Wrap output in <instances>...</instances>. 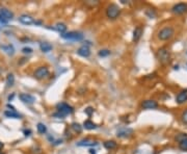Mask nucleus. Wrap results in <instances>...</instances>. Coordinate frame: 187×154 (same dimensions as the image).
I'll return each mask as SVG.
<instances>
[{
	"mask_svg": "<svg viewBox=\"0 0 187 154\" xmlns=\"http://www.w3.org/2000/svg\"><path fill=\"white\" fill-rule=\"evenodd\" d=\"M56 108H57V113H54V117H58V118H65L67 115H71V113L74 111V108H73L71 105H69L68 103H58L56 105Z\"/></svg>",
	"mask_w": 187,
	"mask_h": 154,
	"instance_id": "f257e3e1",
	"label": "nucleus"
},
{
	"mask_svg": "<svg viewBox=\"0 0 187 154\" xmlns=\"http://www.w3.org/2000/svg\"><path fill=\"white\" fill-rule=\"evenodd\" d=\"M174 35H175V29L172 26H165L158 31L157 37L160 41H169L174 37Z\"/></svg>",
	"mask_w": 187,
	"mask_h": 154,
	"instance_id": "f03ea898",
	"label": "nucleus"
},
{
	"mask_svg": "<svg viewBox=\"0 0 187 154\" xmlns=\"http://www.w3.org/2000/svg\"><path fill=\"white\" fill-rule=\"evenodd\" d=\"M157 58L162 65H167L171 60V52L167 47H162L157 51Z\"/></svg>",
	"mask_w": 187,
	"mask_h": 154,
	"instance_id": "7ed1b4c3",
	"label": "nucleus"
},
{
	"mask_svg": "<svg viewBox=\"0 0 187 154\" xmlns=\"http://www.w3.org/2000/svg\"><path fill=\"white\" fill-rule=\"evenodd\" d=\"M120 14H121V8L119 7V5H117L114 3H111L107 6L106 8L107 18L111 19V20H114V19H117L120 16Z\"/></svg>",
	"mask_w": 187,
	"mask_h": 154,
	"instance_id": "20e7f679",
	"label": "nucleus"
},
{
	"mask_svg": "<svg viewBox=\"0 0 187 154\" xmlns=\"http://www.w3.org/2000/svg\"><path fill=\"white\" fill-rule=\"evenodd\" d=\"M14 19V13L10 10L8 8L2 7L0 8V21L3 23H6L7 21Z\"/></svg>",
	"mask_w": 187,
	"mask_h": 154,
	"instance_id": "39448f33",
	"label": "nucleus"
},
{
	"mask_svg": "<svg viewBox=\"0 0 187 154\" xmlns=\"http://www.w3.org/2000/svg\"><path fill=\"white\" fill-rule=\"evenodd\" d=\"M62 38L65 40H71V41H81L83 39V35L77 31H70V32L62 33Z\"/></svg>",
	"mask_w": 187,
	"mask_h": 154,
	"instance_id": "423d86ee",
	"label": "nucleus"
},
{
	"mask_svg": "<svg viewBox=\"0 0 187 154\" xmlns=\"http://www.w3.org/2000/svg\"><path fill=\"white\" fill-rule=\"evenodd\" d=\"M49 75V69L47 67H40L33 73V76L37 79H44Z\"/></svg>",
	"mask_w": 187,
	"mask_h": 154,
	"instance_id": "0eeeda50",
	"label": "nucleus"
},
{
	"mask_svg": "<svg viewBox=\"0 0 187 154\" xmlns=\"http://www.w3.org/2000/svg\"><path fill=\"white\" fill-rule=\"evenodd\" d=\"M172 12L175 15H182L184 13L187 12V4L183 3V2H180V3H177L172 7Z\"/></svg>",
	"mask_w": 187,
	"mask_h": 154,
	"instance_id": "6e6552de",
	"label": "nucleus"
},
{
	"mask_svg": "<svg viewBox=\"0 0 187 154\" xmlns=\"http://www.w3.org/2000/svg\"><path fill=\"white\" fill-rule=\"evenodd\" d=\"M19 98H20V100L22 101L23 103H26V104H32L35 101L34 97L30 94H27V93H21V94L19 95Z\"/></svg>",
	"mask_w": 187,
	"mask_h": 154,
	"instance_id": "1a4fd4ad",
	"label": "nucleus"
},
{
	"mask_svg": "<svg viewBox=\"0 0 187 154\" xmlns=\"http://www.w3.org/2000/svg\"><path fill=\"white\" fill-rule=\"evenodd\" d=\"M142 106L144 109H155L158 107V103H157V101L149 99V100H144L142 103Z\"/></svg>",
	"mask_w": 187,
	"mask_h": 154,
	"instance_id": "9d476101",
	"label": "nucleus"
},
{
	"mask_svg": "<svg viewBox=\"0 0 187 154\" xmlns=\"http://www.w3.org/2000/svg\"><path fill=\"white\" fill-rule=\"evenodd\" d=\"M77 53L80 56H82V57H89V56L91 55V50H89V46L83 45L77 50Z\"/></svg>",
	"mask_w": 187,
	"mask_h": 154,
	"instance_id": "9b49d317",
	"label": "nucleus"
},
{
	"mask_svg": "<svg viewBox=\"0 0 187 154\" xmlns=\"http://www.w3.org/2000/svg\"><path fill=\"white\" fill-rule=\"evenodd\" d=\"M19 21H20L22 24H25V25H30L32 24V23H34L32 17L28 16V15H22V16H20L19 17Z\"/></svg>",
	"mask_w": 187,
	"mask_h": 154,
	"instance_id": "f8f14e48",
	"label": "nucleus"
},
{
	"mask_svg": "<svg viewBox=\"0 0 187 154\" xmlns=\"http://www.w3.org/2000/svg\"><path fill=\"white\" fill-rule=\"evenodd\" d=\"M176 101H177V103H179V104L185 103L187 101V90L180 92L179 94L177 95V97H176Z\"/></svg>",
	"mask_w": 187,
	"mask_h": 154,
	"instance_id": "ddd939ff",
	"label": "nucleus"
},
{
	"mask_svg": "<svg viewBox=\"0 0 187 154\" xmlns=\"http://www.w3.org/2000/svg\"><path fill=\"white\" fill-rule=\"evenodd\" d=\"M142 31H144V29H142V26H137L135 29H134V31H133V41L134 42H137L138 40L142 38Z\"/></svg>",
	"mask_w": 187,
	"mask_h": 154,
	"instance_id": "4468645a",
	"label": "nucleus"
},
{
	"mask_svg": "<svg viewBox=\"0 0 187 154\" xmlns=\"http://www.w3.org/2000/svg\"><path fill=\"white\" fill-rule=\"evenodd\" d=\"M4 116L7 118H12V119H21L20 113H18L16 111H10V109L4 111Z\"/></svg>",
	"mask_w": 187,
	"mask_h": 154,
	"instance_id": "2eb2a0df",
	"label": "nucleus"
},
{
	"mask_svg": "<svg viewBox=\"0 0 187 154\" xmlns=\"http://www.w3.org/2000/svg\"><path fill=\"white\" fill-rule=\"evenodd\" d=\"M133 133V130L132 129H122L120 131H117V136L119 138H127V136H130Z\"/></svg>",
	"mask_w": 187,
	"mask_h": 154,
	"instance_id": "dca6fc26",
	"label": "nucleus"
},
{
	"mask_svg": "<svg viewBox=\"0 0 187 154\" xmlns=\"http://www.w3.org/2000/svg\"><path fill=\"white\" fill-rule=\"evenodd\" d=\"M40 48L43 52H49L52 50V45L50 43H47V42H43L40 45Z\"/></svg>",
	"mask_w": 187,
	"mask_h": 154,
	"instance_id": "f3484780",
	"label": "nucleus"
},
{
	"mask_svg": "<svg viewBox=\"0 0 187 154\" xmlns=\"http://www.w3.org/2000/svg\"><path fill=\"white\" fill-rule=\"evenodd\" d=\"M14 83H15V76L14 74L10 73V74H7V76H6V86H7V88H12V86L14 85Z\"/></svg>",
	"mask_w": 187,
	"mask_h": 154,
	"instance_id": "a211bd4d",
	"label": "nucleus"
},
{
	"mask_svg": "<svg viewBox=\"0 0 187 154\" xmlns=\"http://www.w3.org/2000/svg\"><path fill=\"white\" fill-rule=\"evenodd\" d=\"M0 48H1V49H3L4 51H5L7 54H10V55H12V54L15 53L14 47H12V45H1V46H0Z\"/></svg>",
	"mask_w": 187,
	"mask_h": 154,
	"instance_id": "6ab92c4d",
	"label": "nucleus"
},
{
	"mask_svg": "<svg viewBox=\"0 0 187 154\" xmlns=\"http://www.w3.org/2000/svg\"><path fill=\"white\" fill-rule=\"evenodd\" d=\"M83 126H84L85 129H89V130H93L97 127L96 124H95L93 121H91V120H87V121H84Z\"/></svg>",
	"mask_w": 187,
	"mask_h": 154,
	"instance_id": "aec40b11",
	"label": "nucleus"
},
{
	"mask_svg": "<svg viewBox=\"0 0 187 154\" xmlns=\"http://www.w3.org/2000/svg\"><path fill=\"white\" fill-rule=\"evenodd\" d=\"M117 144L114 142V141H107V142L104 143V147L108 150H112V149L117 148Z\"/></svg>",
	"mask_w": 187,
	"mask_h": 154,
	"instance_id": "412c9836",
	"label": "nucleus"
},
{
	"mask_svg": "<svg viewBox=\"0 0 187 154\" xmlns=\"http://www.w3.org/2000/svg\"><path fill=\"white\" fill-rule=\"evenodd\" d=\"M77 145H78V146H80V147H83V146H95V145H97V143L94 142V141L83 140V141H80V142H79Z\"/></svg>",
	"mask_w": 187,
	"mask_h": 154,
	"instance_id": "4be33fe9",
	"label": "nucleus"
},
{
	"mask_svg": "<svg viewBox=\"0 0 187 154\" xmlns=\"http://www.w3.org/2000/svg\"><path fill=\"white\" fill-rule=\"evenodd\" d=\"M37 132H39V133H41V134H44V133H46V132H47V127H46V125H45V124H43V123L37 124Z\"/></svg>",
	"mask_w": 187,
	"mask_h": 154,
	"instance_id": "5701e85b",
	"label": "nucleus"
},
{
	"mask_svg": "<svg viewBox=\"0 0 187 154\" xmlns=\"http://www.w3.org/2000/svg\"><path fill=\"white\" fill-rule=\"evenodd\" d=\"M56 29L62 35V33H66L67 26H66V24H64V23H57V24H56Z\"/></svg>",
	"mask_w": 187,
	"mask_h": 154,
	"instance_id": "b1692460",
	"label": "nucleus"
},
{
	"mask_svg": "<svg viewBox=\"0 0 187 154\" xmlns=\"http://www.w3.org/2000/svg\"><path fill=\"white\" fill-rule=\"evenodd\" d=\"M179 148L182 151H187V136L179 142Z\"/></svg>",
	"mask_w": 187,
	"mask_h": 154,
	"instance_id": "393cba45",
	"label": "nucleus"
},
{
	"mask_svg": "<svg viewBox=\"0 0 187 154\" xmlns=\"http://www.w3.org/2000/svg\"><path fill=\"white\" fill-rule=\"evenodd\" d=\"M71 127H72V129L74 130L75 132H78V133H80V132L82 131V127H81L80 124L78 123H73Z\"/></svg>",
	"mask_w": 187,
	"mask_h": 154,
	"instance_id": "a878e982",
	"label": "nucleus"
},
{
	"mask_svg": "<svg viewBox=\"0 0 187 154\" xmlns=\"http://www.w3.org/2000/svg\"><path fill=\"white\" fill-rule=\"evenodd\" d=\"M98 54L101 57H106V56H108L109 54H110V51H109L108 49H102L98 52Z\"/></svg>",
	"mask_w": 187,
	"mask_h": 154,
	"instance_id": "bb28decb",
	"label": "nucleus"
},
{
	"mask_svg": "<svg viewBox=\"0 0 187 154\" xmlns=\"http://www.w3.org/2000/svg\"><path fill=\"white\" fill-rule=\"evenodd\" d=\"M181 120H182V122H183L184 124H187V109H186V111H184L183 113H182Z\"/></svg>",
	"mask_w": 187,
	"mask_h": 154,
	"instance_id": "cd10ccee",
	"label": "nucleus"
},
{
	"mask_svg": "<svg viewBox=\"0 0 187 154\" xmlns=\"http://www.w3.org/2000/svg\"><path fill=\"white\" fill-rule=\"evenodd\" d=\"M186 136H187V133H180V134H178V136H176V141L179 143L180 141H182L183 139H185Z\"/></svg>",
	"mask_w": 187,
	"mask_h": 154,
	"instance_id": "c85d7f7f",
	"label": "nucleus"
},
{
	"mask_svg": "<svg viewBox=\"0 0 187 154\" xmlns=\"http://www.w3.org/2000/svg\"><path fill=\"white\" fill-rule=\"evenodd\" d=\"M22 52L23 53H25V54H30L31 52H32V49L29 48V47H25V48H23L22 49Z\"/></svg>",
	"mask_w": 187,
	"mask_h": 154,
	"instance_id": "c756f323",
	"label": "nucleus"
},
{
	"mask_svg": "<svg viewBox=\"0 0 187 154\" xmlns=\"http://www.w3.org/2000/svg\"><path fill=\"white\" fill-rule=\"evenodd\" d=\"M85 113H87L89 116H91V115H92V113H94V109L92 108V107H89V108L85 109Z\"/></svg>",
	"mask_w": 187,
	"mask_h": 154,
	"instance_id": "7c9ffc66",
	"label": "nucleus"
},
{
	"mask_svg": "<svg viewBox=\"0 0 187 154\" xmlns=\"http://www.w3.org/2000/svg\"><path fill=\"white\" fill-rule=\"evenodd\" d=\"M3 147H4V144L2 142H0V150H2V149H3Z\"/></svg>",
	"mask_w": 187,
	"mask_h": 154,
	"instance_id": "2f4dec72",
	"label": "nucleus"
},
{
	"mask_svg": "<svg viewBox=\"0 0 187 154\" xmlns=\"http://www.w3.org/2000/svg\"><path fill=\"white\" fill-rule=\"evenodd\" d=\"M30 132H31V131H30V130H28V131H27V130H26V131H25V132H24V133H25V136H29V133H30Z\"/></svg>",
	"mask_w": 187,
	"mask_h": 154,
	"instance_id": "473e14b6",
	"label": "nucleus"
},
{
	"mask_svg": "<svg viewBox=\"0 0 187 154\" xmlns=\"http://www.w3.org/2000/svg\"><path fill=\"white\" fill-rule=\"evenodd\" d=\"M14 96H15V94H12V96H10V97H8V101H10V100H12V99L14 98Z\"/></svg>",
	"mask_w": 187,
	"mask_h": 154,
	"instance_id": "72a5a7b5",
	"label": "nucleus"
},
{
	"mask_svg": "<svg viewBox=\"0 0 187 154\" xmlns=\"http://www.w3.org/2000/svg\"><path fill=\"white\" fill-rule=\"evenodd\" d=\"M89 153H91V154H96L95 150H93V149H91V150H89Z\"/></svg>",
	"mask_w": 187,
	"mask_h": 154,
	"instance_id": "f704fd0d",
	"label": "nucleus"
},
{
	"mask_svg": "<svg viewBox=\"0 0 187 154\" xmlns=\"http://www.w3.org/2000/svg\"><path fill=\"white\" fill-rule=\"evenodd\" d=\"M186 53H187V52H186Z\"/></svg>",
	"mask_w": 187,
	"mask_h": 154,
	"instance_id": "c9c22d12",
	"label": "nucleus"
}]
</instances>
